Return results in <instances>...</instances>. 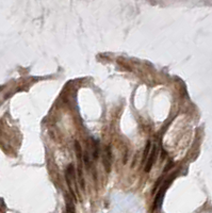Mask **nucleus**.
Instances as JSON below:
<instances>
[{
  "instance_id": "2",
  "label": "nucleus",
  "mask_w": 212,
  "mask_h": 213,
  "mask_svg": "<svg viewBox=\"0 0 212 213\" xmlns=\"http://www.w3.org/2000/svg\"><path fill=\"white\" fill-rule=\"evenodd\" d=\"M173 180V177L171 178V180L167 182V181H165V183L163 184L162 187H160L159 191H158V194H157V196L156 198H155V203H153V210H156L158 209V208H160L161 207V203H162V200H163V196H164V193H165V191L166 189L169 187V184L172 182Z\"/></svg>"
},
{
  "instance_id": "5",
  "label": "nucleus",
  "mask_w": 212,
  "mask_h": 213,
  "mask_svg": "<svg viewBox=\"0 0 212 213\" xmlns=\"http://www.w3.org/2000/svg\"><path fill=\"white\" fill-rule=\"evenodd\" d=\"M66 213H75V206L73 200L66 195Z\"/></svg>"
},
{
  "instance_id": "6",
  "label": "nucleus",
  "mask_w": 212,
  "mask_h": 213,
  "mask_svg": "<svg viewBox=\"0 0 212 213\" xmlns=\"http://www.w3.org/2000/svg\"><path fill=\"white\" fill-rule=\"evenodd\" d=\"M150 152V142H147V145H146L145 147V150H144V154H143V160H145L146 158H147V156H148V154Z\"/></svg>"
},
{
  "instance_id": "4",
  "label": "nucleus",
  "mask_w": 212,
  "mask_h": 213,
  "mask_svg": "<svg viewBox=\"0 0 212 213\" xmlns=\"http://www.w3.org/2000/svg\"><path fill=\"white\" fill-rule=\"evenodd\" d=\"M111 160H112V154H111L110 146H108V147H106V151H105V154H103V164H105L106 170L108 173L111 170V162H112Z\"/></svg>"
},
{
  "instance_id": "3",
  "label": "nucleus",
  "mask_w": 212,
  "mask_h": 213,
  "mask_svg": "<svg viewBox=\"0 0 212 213\" xmlns=\"http://www.w3.org/2000/svg\"><path fill=\"white\" fill-rule=\"evenodd\" d=\"M157 154H158V147H157L156 144H153V149H151L150 152H149V157H148V159H147V162H146V165H145L146 173L150 172L153 165L155 164V161H156V159H157Z\"/></svg>"
},
{
  "instance_id": "1",
  "label": "nucleus",
  "mask_w": 212,
  "mask_h": 213,
  "mask_svg": "<svg viewBox=\"0 0 212 213\" xmlns=\"http://www.w3.org/2000/svg\"><path fill=\"white\" fill-rule=\"evenodd\" d=\"M65 179H66L67 185L70 189V193L74 196V199L77 200V196L79 195V191H78V184H77L76 174H75V168L70 164L65 170Z\"/></svg>"
}]
</instances>
